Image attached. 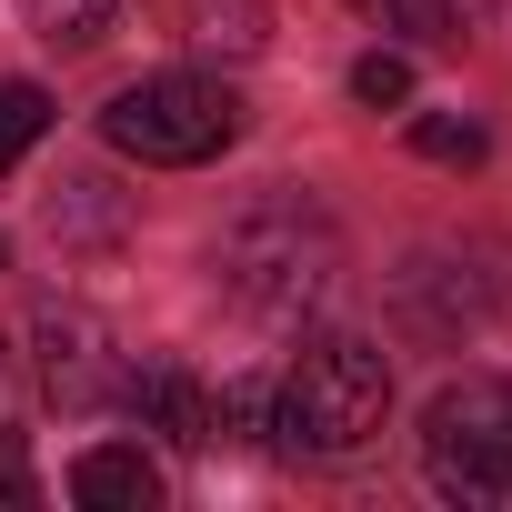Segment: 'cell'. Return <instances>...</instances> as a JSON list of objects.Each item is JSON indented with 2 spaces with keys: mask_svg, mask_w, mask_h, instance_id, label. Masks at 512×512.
<instances>
[{
  "mask_svg": "<svg viewBox=\"0 0 512 512\" xmlns=\"http://www.w3.org/2000/svg\"><path fill=\"white\" fill-rule=\"evenodd\" d=\"M342 282V231L322 201L302 191H272V201H251L231 231H221V292L251 312V322H302L322 312Z\"/></svg>",
  "mask_w": 512,
  "mask_h": 512,
  "instance_id": "cell-1",
  "label": "cell"
},
{
  "mask_svg": "<svg viewBox=\"0 0 512 512\" xmlns=\"http://www.w3.org/2000/svg\"><path fill=\"white\" fill-rule=\"evenodd\" d=\"M382 412H392V362L362 332H312L302 362L272 382V442L322 452V462H352L382 432Z\"/></svg>",
  "mask_w": 512,
  "mask_h": 512,
  "instance_id": "cell-2",
  "label": "cell"
},
{
  "mask_svg": "<svg viewBox=\"0 0 512 512\" xmlns=\"http://www.w3.org/2000/svg\"><path fill=\"white\" fill-rule=\"evenodd\" d=\"M241 121L251 111H241L231 81H211V71H151V81L111 91L101 141L121 161H141V171H201V161H221L241 141Z\"/></svg>",
  "mask_w": 512,
  "mask_h": 512,
  "instance_id": "cell-3",
  "label": "cell"
},
{
  "mask_svg": "<svg viewBox=\"0 0 512 512\" xmlns=\"http://www.w3.org/2000/svg\"><path fill=\"white\" fill-rule=\"evenodd\" d=\"M422 482L462 512H512V382L462 372L422 412Z\"/></svg>",
  "mask_w": 512,
  "mask_h": 512,
  "instance_id": "cell-4",
  "label": "cell"
},
{
  "mask_svg": "<svg viewBox=\"0 0 512 512\" xmlns=\"http://www.w3.org/2000/svg\"><path fill=\"white\" fill-rule=\"evenodd\" d=\"M121 352H111V332L91 322V312H51L41 322V382H51V402L61 412H101V402H121Z\"/></svg>",
  "mask_w": 512,
  "mask_h": 512,
  "instance_id": "cell-5",
  "label": "cell"
},
{
  "mask_svg": "<svg viewBox=\"0 0 512 512\" xmlns=\"http://www.w3.org/2000/svg\"><path fill=\"white\" fill-rule=\"evenodd\" d=\"M121 412H131L141 432L181 442V452H211V392H201V372H181V362H131V372H121Z\"/></svg>",
  "mask_w": 512,
  "mask_h": 512,
  "instance_id": "cell-6",
  "label": "cell"
},
{
  "mask_svg": "<svg viewBox=\"0 0 512 512\" xmlns=\"http://www.w3.org/2000/svg\"><path fill=\"white\" fill-rule=\"evenodd\" d=\"M71 502H81V512H151V502H161V472H151L141 442H91V452L71 462Z\"/></svg>",
  "mask_w": 512,
  "mask_h": 512,
  "instance_id": "cell-7",
  "label": "cell"
},
{
  "mask_svg": "<svg viewBox=\"0 0 512 512\" xmlns=\"http://www.w3.org/2000/svg\"><path fill=\"white\" fill-rule=\"evenodd\" d=\"M352 11H372L382 31H402L412 51H452L492 21V0H352Z\"/></svg>",
  "mask_w": 512,
  "mask_h": 512,
  "instance_id": "cell-8",
  "label": "cell"
},
{
  "mask_svg": "<svg viewBox=\"0 0 512 512\" xmlns=\"http://www.w3.org/2000/svg\"><path fill=\"white\" fill-rule=\"evenodd\" d=\"M181 31L201 51H221V61H251L272 41V0H181Z\"/></svg>",
  "mask_w": 512,
  "mask_h": 512,
  "instance_id": "cell-9",
  "label": "cell"
},
{
  "mask_svg": "<svg viewBox=\"0 0 512 512\" xmlns=\"http://www.w3.org/2000/svg\"><path fill=\"white\" fill-rule=\"evenodd\" d=\"M21 11H31V31H41L51 51H91V41L111 31L121 0H21Z\"/></svg>",
  "mask_w": 512,
  "mask_h": 512,
  "instance_id": "cell-10",
  "label": "cell"
},
{
  "mask_svg": "<svg viewBox=\"0 0 512 512\" xmlns=\"http://www.w3.org/2000/svg\"><path fill=\"white\" fill-rule=\"evenodd\" d=\"M41 131H51V91L41 81H0V171H11Z\"/></svg>",
  "mask_w": 512,
  "mask_h": 512,
  "instance_id": "cell-11",
  "label": "cell"
},
{
  "mask_svg": "<svg viewBox=\"0 0 512 512\" xmlns=\"http://www.w3.org/2000/svg\"><path fill=\"white\" fill-rule=\"evenodd\" d=\"M352 101L362 111H402L412 101V51H362L352 61Z\"/></svg>",
  "mask_w": 512,
  "mask_h": 512,
  "instance_id": "cell-12",
  "label": "cell"
},
{
  "mask_svg": "<svg viewBox=\"0 0 512 512\" xmlns=\"http://www.w3.org/2000/svg\"><path fill=\"white\" fill-rule=\"evenodd\" d=\"M412 151H422V161H462V171H472V161H482L492 141H482V121H452V111H422V121H412Z\"/></svg>",
  "mask_w": 512,
  "mask_h": 512,
  "instance_id": "cell-13",
  "label": "cell"
},
{
  "mask_svg": "<svg viewBox=\"0 0 512 512\" xmlns=\"http://www.w3.org/2000/svg\"><path fill=\"white\" fill-rule=\"evenodd\" d=\"M0 392H11V342H0Z\"/></svg>",
  "mask_w": 512,
  "mask_h": 512,
  "instance_id": "cell-14",
  "label": "cell"
}]
</instances>
